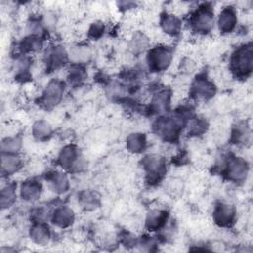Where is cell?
Segmentation results:
<instances>
[{"instance_id": "1", "label": "cell", "mask_w": 253, "mask_h": 253, "mask_svg": "<svg viewBox=\"0 0 253 253\" xmlns=\"http://www.w3.org/2000/svg\"><path fill=\"white\" fill-rule=\"evenodd\" d=\"M187 119L176 111L173 117H161L159 118L154 126L153 129L157 135L163 138L165 141H175L182 129V126L185 124Z\"/></svg>"}, {"instance_id": "2", "label": "cell", "mask_w": 253, "mask_h": 253, "mask_svg": "<svg viewBox=\"0 0 253 253\" xmlns=\"http://www.w3.org/2000/svg\"><path fill=\"white\" fill-rule=\"evenodd\" d=\"M253 68V50L251 43L243 44L235 49L230 58V69L239 77L248 76Z\"/></svg>"}, {"instance_id": "3", "label": "cell", "mask_w": 253, "mask_h": 253, "mask_svg": "<svg viewBox=\"0 0 253 253\" xmlns=\"http://www.w3.org/2000/svg\"><path fill=\"white\" fill-rule=\"evenodd\" d=\"M190 25L194 32L206 35L210 33L214 26V13L211 6L204 4L198 7L190 18Z\"/></svg>"}, {"instance_id": "4", "label": "cell", "mask_w": 253, "mask_h": 253, "mask_svg": "<svg viewBox=\"0 0 253 253\" xmlns=\"http://www.w3.org/2000/svg\"><path fill=\"white\" fill-rule=\"evenodd\" d=\"M142 168L145 172V180L148 184H156L162 181L166 174L165 158L152 154L145 156L142 160Z\"/></svg>"}, {"instance_id": "5", "label": "cell", "mask_w": 253, "mask_h": 253, "mask_svg": "<svg viewBox=\"0 0 253 253\" xmlns=\"http://www.w3.org/2000/svg\"><path fill=\"white\" fill-rule=\"evenodd\" d=\"M172 57L171 48L166 44H159L149 49L147 53V64L150 70L161 72L169 67Z\"/></svg>"}, {"instance_id": "6", "label": "cell", "mask_w": 253, "mask_h": 253, "mask_svg": "<svg viewBox=\"0 0 253 253\" xmlns=\"http://www.w3.org/2000/svg\"><path fill=\"white\" fill-rule=\"evenodd\" d=\"M64 93V83L59 79H52L46 85L40 98V104L45 109L56 106L62 99Z\"/></svg>"}, {"instance_id": "7", "label": "cell", "mask_w": 253, "mask_h": 253, "mask_svg": "<svg viewBox=\"0 0 253 253\" xmlns=\"http://www.w3.org/2000/svg\"><path fill=\"white\" fill-rule=\"evenodd\" d=\"M248 170L249 167L247 161L241 157H230L224 166V174L226 178L235 183L245 181Z\"/></svg>"}, {"instance_id": "8", "label": "cell", "mask_w": 253, "mask_h": 253, "mask_svg": "<svg viewBox=\"0 0 253 253\" xmlns=\"http://www.w3.org/2000/svg\"><path fill=\"white\" fill-rule=\"evenodd\" d=\"M214 93V84L206 76H198L190 87V95L195 100H209Z\"/></svg>"}, {"instance_id": "9", "label": "cell", "mask_w": 253, "mask_h": 253, "mask_svg": "<svg viewBox=\"0 0 253 253\" xmlns=\"http://www.w3.org/2000/svg\"><path fill=\"white\" fill-rule=\"evenodd\" d=\"M236 216L235 209L232 205L224 202H218L215 204L212 212V219L218 226L227 227L234 222Z\"/></svg>"}, {"instance_id": "10", "label": "cell", "mask_w": 253, "mask_h": 253, "mask_svg": "<svg viewBox=\"0 0 253 253\" xmlns=\"http://www.w3.org/2000/svg\"><path fill=\"white\" fill-rule=\"evenodd\" d=\"M237 24V13L234 7L226 6L221 9L217 18V26L221 33H231Z\"/></svg>"}, {"instance_id": "11", "label": "cell", "mask_w": 253, "mask_h": 253, "mask_svg": "<svg viewBox=\"0 0 253 253\" xmlns=\"http://www.w3.org/2000/svg\"><path fill=\"white\" fill-rule=\"evenodd\" d=\"M80 155L75 145L69 144L64 146L58 155V164L63 169H78Z\"/></svg>"}, {"instance_id": "12", "label": "cell", "mask_w": 253, "mask_h": 253, "mask_svg": "<svg viewBox=\"0 0 253 253\" xmlns=\"http://www.w3.org/2000/svg\"><path fill=\"white\" fill-rule=\"evenodd\" d=\"M68 59V53L65 51V49L60 46L56 45L53 46L46 55L45 59V65L46 69L49 71H55L62 67Z\"/></svg>"}, {"instance_id": "13", "label": "cell", "mask_w": 253, "mask_h": 253, "mask_svg": "<svg viewBox=\"0 0 253 253\" xmlns=\"http://www.w3.org/2000/svg\"><path fill=\"white\" fill-rule=\"evenodd\" d=\"M42 192V184L35 179L26 180L20 186V196L26 202L38 201L41 198Z\"/></svg>"}, {"instance_id": "14", "label": "cell", "mask_w": 253, "mask_h": 253, "mask_svg": "<svg viewBox=\"0 0 253 253\" xmlns=\"http://www.w3.org/2000/svg\"><path fill=\"white\" fill-rule=\"evenodd\" d=\"M74 211L69 207L66 206L56 208L51 214L52 223L59 228L69 227L74 222Z\"/></svg>"}, {"instance_id": "15", "label": "cell", "mask_w": 253, "mask_h": 253, "mask_svg": "<svg viewBox=\"0 0 253 253\" xmlns=\"http://www.w3.org/2000/svg\"><path fill=\"white\" fill-rule=\"evenodd\" d=\"M30 237L38 245H46L51 238V232L43 221H35L30 228Z\"/></svg>"}, {"instance_id": "16", "label": "cell", "mask_w": 253, "mask_h": 253, "mask_svg": "<svg viewBox=\"0 0 253 253\" xmlns=\"http://www.w3.org/2000/svg\"><path fill=\"white\" fill-rule=\"evenodd\" d=\"M168 219V212L165 210L154 209L147 213L145 226L149 231H156L163 228Z\"/></svg>"}, {"instance_id": "17", "label": "cell", "mask_w": 253, "mask_h": 253, "mask_svg": "<svg viewBox=\"0 0 253 253\" xmlns=\"http://www.w3.org/2000/svg\"><path fill=\"white\" fill-rule=\"evenodd\" d=\"M23 165V160L18 153H2L1 154V171L3 175H11L16 173Z\"/></svg>"}, {"instance_id": "18", "label": "cell", "mask_w": 253, "mask_h": 253, "mask_svg": "<svg viewBox=\"0 0 253 253\" xmlns=\"http://www.w3.org/2000/svg\"><path fill=\"white\" fill-rule=\"evenodd\" d=\"M160 26L167 36H176L181 32V20L173 13H165L161 16Z\"/></svg>"}, {"instance_id": "19", "label": "cell", "mask_w": 253, "mask_h": 253, "mask_svg": "<svg viewBox=\"0 0 253 253\" xmlns=\"http://www.w3.org/2000/svg\"><path fill=\"white\" fill-rule=\"evenodd\" d=\"M47 182L50 189L56 194H63L69 189V180L65 173L60 171L50 172L47 175Z\"/></svg>"}, {"instance_id": "20", "label": "cell", "mask_w": 253, "mask_h": 253, "mask_svg": "<svg viewBox=\"0 0 253 253\" xmlns=\"http://www.w3.org/2000/svg\"><path fill=\"white\" fill-rule=\"evenodd\" d=\"M126 143L127 150L132 153H140L144 151L147 144L146 136L144 133H141V132L130 133L126 137Z\"/></svg>"}, {"instance_id": "21", "label": "cell", "mask_w": 253, "mask_h": 253, "mask_svg": "<svg viewBox=\"0 0 253 253\" xmlns=\"http://www.w3.org/2000/svg\"><path fill=\"white\" fill-rule=\"evenodd\" d=\"M149 39L142 32H135L129 41V49L133 54H139L149 46Z\"/></svg>"}, {"instance_id": "22", "label": "cell", "mask_w": 253, "mask_h": 253, "mask_svg": "<svg viewBox=\"0 0 253 253\" xmlns=\"http://www.w3.org/2000/svg\"><path fill=\"white\" fill-rule=\"evenodd\" d=\"M92 56V50L87 45H76L73 46L69 53L68 57L74 64H83L86 63Z\"/></svg>"}, {"instance_id": "23", "label": "cell", "mask_w": 253, "mask_h": 253, "mask_svg": "<svg viewBox=\"0 0 253 253\" xmlns=\"http://www.w3.org/2000/svg\"><path fill=\"white\" fill-rule=\"evenodd\" d=\"M32 133L38 140H47L51 136L52 127L48 122L44 120H39L33 125Z\"/></svg>"}, {"instance_id": "24", "label": "cell", "mask_w": 253, "mask_h": 253, "mask_svg": "<svg viewBox=\"0 0 253 253\" xmlns=\"http://www.w3.org/2000/svg\"><path fill=\"white\" fill-rule=\"evenodd\" d=\"M19 46L21 50L25 52H37L42 48L43 42L41 37H38L35 35H29L21 41Z\"/></svg>"}, {"instance_id": "25", "label": "cell", "mask_w": 253, "mask_h": 253, "mask_svg": "<svg viewBox=\"0 0 253 253\" xmlns=\"http://www.w3.org/2000/svg\"><path fill=\"white\" fill-rule=\"evenodd\" d=\"M79 204L83 209L87 211H92L99 206L100 197L94 191L85 190L79 195Z\"/></svg>"}, {"instance_id": "26", "label": "cell", "mask_w": 253, "mask_h": 253, "mask_svg": "<svg viewBox=\"0 0 253 253\" xmlns=\"http://www.w3.org/2000/svg\"><path fill=\"white\" fill-rule=\"evenodd\" d=\"M17 194L16 187L14 184H7L1 189L0 192V204L2 210L9 209L16 202Z\"/></svg>"}, {"instance_id": "27", "label": "cell", "mask_w": 253, "mask_h": 253, "mask_svg": "<svg viewBox=\"0 0 253 253\" xmlns=\"http://www.w3.org/2000/svg\"><path fill=\"white\" fill-rule=\"evenodd\" d=\"M170 104V93L166 90L159 91L151 102V109L156 113H161L167 110Z\"/></svg>"}, {"instance_id": "28", "label": "cell", "mask_w": 253, "mask_h": 253, "mask_svg": "<svg viewBox=\"0 0 253 253\" xmlns=\"http://www.w3.org/2000/svg\"><path fill=\"white\" fill-rule=\"evenodd\" d=\"M23 145L22 139L17 135H9L1 141L2 153H18Z\"/></svg>"}, {"instance_id": "29", "label": "cell", "mask_w": 253, "mask_h": 253, "mask_svg": "<svg viewBox=\"0 0 253 253\" xmlns=\"http://www.w3.org/2000/svg\"><path fill=\"white\" fill-rule=\"evenodd\" d=\"M208 126H209L208 122L204 118L191 119L188 126V133L189 135H192V136L201 135L207 130Z\"/></svg>"}, {"instance_id": "30", "label": "cell", "mask_w": 253, "mask_h": 253, "mask_svg": "<svg viewBox=\"0 0 253 253\" xmlns=\"http://www.w3.org/2000/svg\"><path fill=\"white\" fill-rule=\"evenodd\" d=\"M250 136V131L244 123H239L234 126L231 131V140L234 143H245Z\"/></svg>"}, {"instance_id": "31", "label": "cell", "mask_w": 253, "mask_h": 253, "mask_svg": "<svg viewBox=\"0 0 253 253\" xmlns=\"http://www.w3.org/2000/svg\"><path fill=\"white\" fill-rule=\"evenodd\" d=\"M86 77V73L84 68L80 64H75L68 72L67 79L69 83L73 86L80 85Z\"/></svg>"}, {"instance_id": "32", "label": "cell", "mask_w": 253, "mask_h": 253, "mask_svg": "<svg viewBox=\"0 0 253 253\" xmlns=\"http://www.w3.org/2000/svg\"><path fill=\"white\" fill-rule=\"evenodd\" d=\"M104 32H105L104 23L101 21H96L91 24V26L88 30V35L93 40H97L104 35Z\"/></svg>"}, {"instance_id": "33", "label": "cell", "mask_w": 253, "mask_h": 253, "mask_svg": "<svg viewBox=\"0 0 253 253\" xmlns=\"http://www.w3.org/2000/svg\"><path fill=\"white\" fill-rule=\"evenodd\" d=\"M181 68H182L183 72L192 73L196 69V62L191 58H185L181 62Z\"/></svg>"}]
</instances>
